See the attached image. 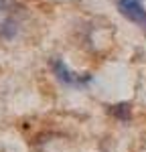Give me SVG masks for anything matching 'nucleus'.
I'll return each instance as SVG.
<instances>
[{
  "label": "nucleus",
  "mask_w": 146,
  "mask_h": 152,
  "mask_svg": "<svg viewBox=\"0 0 146 152\" xmlns=\"http://www.w3.org/2000/svg\"><path fill=\"white\" fill-rule=\"evenodd\" d=\"M24 18L23 6L14 0H0V37L10 41L20 31V20Z\"/></svg>",
  "instance_id": "obj_1"
},
{
  "label": "nucleus",
  "mask_w": 146,
  "mask_h": 152,
  "mask_svg": "<svg viewBox=\"0 0 146 152\" xmlns=\"http://www.w3.org/2000/svg\"><path fill=\"white\" fill-rule=\"evenodd\" d=\"M53 71L57 75V79L63 81L65 85H73V87H79V85H85V83L91 81V75L85 73V75H79V73H73L61 59H53Z\"/></svg>",
  "instance_id": "obj_2"
},
{
  "label": "nucleus",
  "mask_w": 146,
  "mask_h": 152,
  "mask_svg": "<svg viewBox=\"0 0 146 152\" xmlns=\"http://www.w3.org/2000/svg\"><path fill=\"white\" fill-rule=\"evenodd\" d=\"M110 112H112V114H114L116 118H120L122 122H126V120L130 118V105H128V104L112 105V107H110Z\"/></svg>",
  "instance_id": "obj_4"
},
{
  "label": "nucleus",
  "mask_w": 146,
  "mask_h": 152,
  "mask_svg": "<svg viewBox=\"0 0 146 152\" xmlns=\"http://www.w3.org/2000/svg\"><path fill=\"white\" fill-rule=\"evenodd\" d=\"M118 10L122 16L136 24H146V10L138 0H118Z\"/></svg>",
  "instance_id": "obj_3"
}]
</instances>
